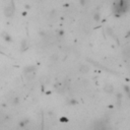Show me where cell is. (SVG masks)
<instances>
[{
	"label": "cell",
	"mask_w": 130,
	"mask_h": 130,
	"mask_svg": "<svg viewBox=\"0 0 130 130\" xmlns=\"http://www.w3.org/2000/svg\"><path fill=\"white\" fill-rule=\"evenodd\" d=\"M3 38H4V40H5L6 42H11V38H10L8 35L4 34V35H3Z\"/></svg>",
	"instance_id": "1"
}]
</instances>
